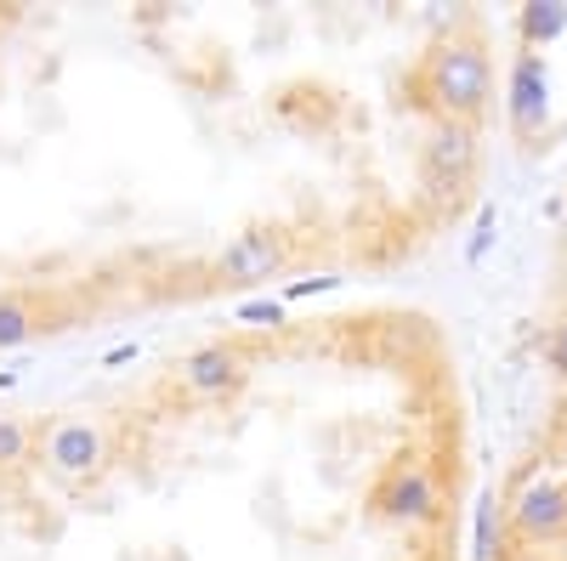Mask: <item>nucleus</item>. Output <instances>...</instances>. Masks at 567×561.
<instances>
[{
  "label": "nucleus",
  "instance_id": "obj_1",
  "mask_svg": "<svg viewBox=\"0 0 567 561\" xmlns=\"http://www.w3.org/2000/svg\"><path fill=\"white\" fill-rule=\"evenodd\" d=\"M494 108L483 12L0 0V363L414 261Z\"/></svg>",
  "mask_w": 567,
  "mask_h": 561
},
{
  "label": "nucleus",
  "instance_id": "obj_2",
  "mask_svg": "<svg viewBox=\"0 0 567 561\" xmlns=\"http://www.w3.org/2000/svg\"><path fill=\"white\" fill-rule=\"evenodd\" d=\"M437 318L284 307L0 363V561H465Z\"/></svg>",
  "mask_w": 567,
  "mask_h": 561
}]
</instances>
